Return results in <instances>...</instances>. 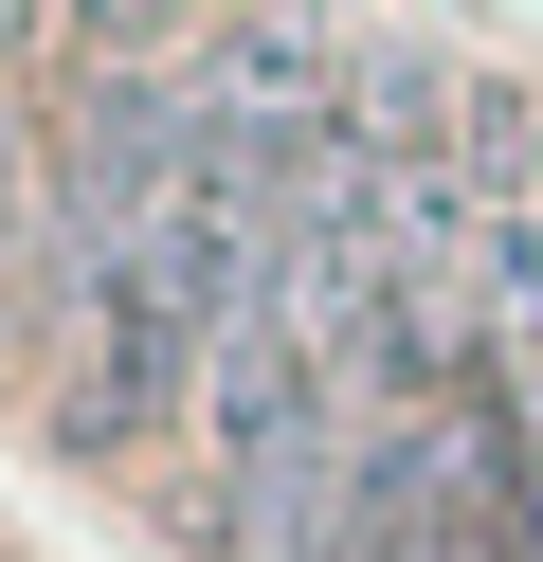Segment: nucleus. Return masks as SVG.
I'll list each match as a JSON object with an SVG mask.
<instances>
[{"label": "nucleus", "mask_w": 543, "mask_h": 562, "mask_svg": "<svg viewBox=\"0 0 543 562\" xmlns=\"http://www.w3.org/2000/svg\"><path fill=\"white\" fill-rule=\"evenodd\" d=\"M0 236H19V110H0Z\"/></svg>", "instance_id": "1"}]
</instances>
